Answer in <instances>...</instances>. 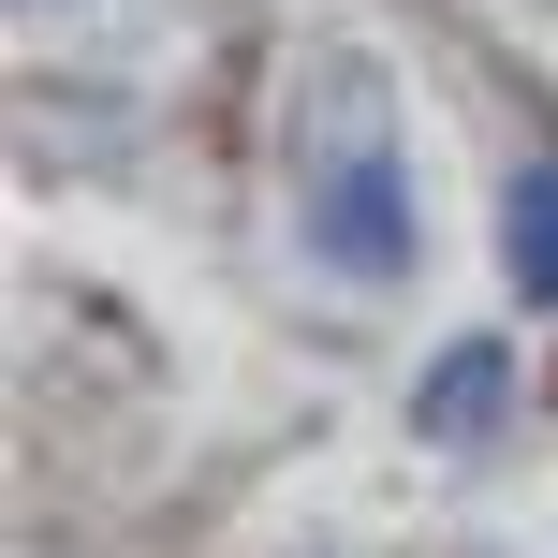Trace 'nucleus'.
I'll list each match as a JSON object with an SVG mask.
<instances>
[{"label": "nucleus", "mask_w": 558, "mask_h": 558, "mask_svg": "<svg viewBox=\"0 0 558 558\" xmlns=\"http://www.w3.org/2000/svg\"><path fill=\"white\" fill-rule=\"evenodd\" d=\"M324 251H338V265H367V279H397V265H412V206H397V162L338 177V206H324Z\"/></svg>", "instance_id": "obj_1"}, {"label": "nucleus", "mask_w": 558, "mask_h": 558, "mask_svg": "<svg viewBox=\"0 0 558 558\" xmlns=\"http://www.w3.org/2000/svg\"><path fill=\"white\" fill-rule=\"evenodd\" d=\"M500 397H514L500 338H456V353L426 367V426H441V441H471V426H500Z\"/></svg>", "instance_id": "obj_2"}, {"label": "nucleus", "mask_w": 558, "mask_h": 558, "mask_svg": "<svg viewBox=\"0 0 558 558\" xmlns=\"http://www.w3.org/2000/svg\"><path fill=\"white\" fill-rule=\"evenodd\" d=\"M500 251H514V294L558 308V162H530V177L500 192Z\"/></svg>", "instance_id": "obj_3"}]
</instances>
